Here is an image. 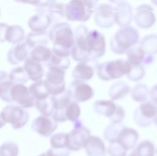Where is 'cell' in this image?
<instances>
[{"label": "cell", "mask_w": 157, "mask_h": 156, "mask_svg": "<svg viewBox=\"0 0 157 156\" xmlns=\"http://www.w3.org/2000/svg\"><path fill=\"white\" fill-rule=\"evenodd\" d=\"M48 35L53 42L52 53L64 57L71 55L75 39L70 24L66 22L55 23L49 30Z\"/></svg>", "instance_id": "obj_1"}, {"label": "cell", "mask_w": 157, "mask_h": 156, "mask_svg": "<svg viewBox=\"0 0 157 156\" xmlns=\"http://www.w3.org/2000/svg\"><path fill=\"white\" fill-rule=\"evenodd\" d=\"M139 40L138 31L132 26H125L119 29L110 39L109 45L111 50L115 54H123Z\"/></svg>", "instance_id": "obj_2"}, {"label": "cell", "mask_w": 157, "mask_h": 156, "mask_svg": "<svg viewBox=\"0 0 157 156\" xmlns=\"http://www.w3.org/2000/svg\"><path fill=\"white\" fill-rule=\"evenodd\" d=\"M131 69V65L127 61L118 59L99 64L96 72L99 79L107 81L127 75Z\"/></svg>", "instance_id": "obj_3"}, {"label": "cell", "mask_w": 157, "mask_h": 156, "mask_svg": "<svg viewBox=\"0 0 157 156\" xmlns=\"http://www.w3.org/2000/svg\"><path fill=\"white\" fill-rule=\"evenodd\" d=\"M95 8L83 0H71L65 5V17L69 21H86L90 18Z\"/></svg>", "instance_id": "obj_4"}, {"label": "cell", "mask_w": 157, "mask_h": 156, "mask_svg": "<svg viewBox=\"0 0 157 156\" xmlns=\"http://www.w3.org/2000/svg\"><path fill=\"white\" fill-rule=\"evenodd\" d=\"M0 115L5 122L9 123L14 129L23 127L28 122L29 114L28 112L18 105L10 104L6 106Z\"/></svg>", "instance_id": "obj_5"}, {"label": "cell", "mask_w": 157, "mask_h": 156, "mask_svg": "<svg viewBox=\"0 0 157 156\" xmlns=\"http://www.w3.org/2000/svg\"><path fill=\"white\" fill-rule=\"evenodd\" d=\"M88 32V28L83 24L78 26L74 29L75 43L72 48L71 55L75 61L80 62L91 60L87 51L86 35Z\"/></svg>", "instance_id": "obj_6"}, {"label": "cell", "mask_w": 157, "mask_h": 156, "mask_svg": "<svg viewBox=\"0 0 157 156\" xmlns=\"http://www.w3.org/2000/svg\"><path fill=\"white\" fill-rule=\"evenodd\" d=\"M64 76V70L57 67H48L44 83L50 95L59 94L66 90Z\"/></svg>", "instance_id": "obj_7"}, {"label": "cell", "mask_w": 157, "mask_h": 156, "mask_svg": "<svg viewBox=\"0 0 157 156\" xmlns=\"http://www.w3.org/2000/svg\"><path fill=\"white\" fill-rule=\"evenodd\" d=\"M157 112V105L148 100L141 102L133 113L135 123L140 127H147L153 122V119Z\"/></svg>", "instance_id": "obj_8"}, {"label": "cell", "mask_w": 157, "mask_h": 156, "mask_svg": "<svg viewBox=\"0 0 157 156\" xmlns=\"http://www.w3.org/2000/svg\"><path fill=\"white\" fill-rule=\"evenodd\" d=\"M87 51L91 60L102 57L105 51V40L104 36L98 30L93 29L86 35Z\"/></svg>", "instance_id": "obj_9"}, {"label": "cell", "mask_w": 157, "mask_h": 156, "mask_svg": "<svg viewBox=\"0 0 157 156\" xmlns=\"http://www.w3.org/2000/svg\"><path fill=\"white\" fill-rule=\"evenodd\" d=\"M90 135V130L83 125L74 127L71 132L66 133V147L69 150L73 151L82 149Z\"/></svg>", "instance_id": "obj_10"}, {"label": "cell", "mask_w": 157, "mask_h": 156, "mask_svg": "<svg viewBox=\"0 0 157 156\" xmlns=\"http://www.w3.org/2000/svg\"><path fill=\"white\" fill-rule=\"evenodd\" d=\"M71 99L77 103H82L91 99L94 95L93 88L85 81L74 80L67 89Z\"/></svg>", "instance_id": "obj_11"}, {"label": "cell", "mask_w": 157, "mask_h": 156, "mask_svg": "<svg viewBox=\"0 0 157 156\" xmlns=\"http://www.w3.org/2000/svg\"><path fill=\"white\" fill-rule=\"evenodd\" d=\"M12 102L23 108H29L35 106L36 99L30 94L29 88L23 84H14L10 91Z\"/></svg>", "instance_id": "obj_12"}, {"label": "cell", "mask_w": 157, "mask_h": 156, "mask_svg": "<svg viewBox=\"0 0 157 156\" xmlns=\"http://www.w3.org/2000/svg\"><path fill=\"white\" fill-rule=\"evenodd\" d=\"M153 8L148 4H141L135 9L134 20L136 24L142 29L151 28L155 23Z\"/></svg>", "instance_id": "obj_13"}, {"label": "cell", "mask_w": 157, "mask_h": 156, "mask_svg": "<svg viewBox=\"0 0 157 156\" xmlns=\"http://www.w3.org/2000/svg\"><path fill=\"white\" fill-rule=\"evenodd\" d=\"M94 20L95 24L102 28L112 27L114 21L113 7L108 4H101L94 9Z\"/></svg>", "instance_id": "obj_14"}, {"label": "cell", "mask_w": 157, "mask_h": 156, "mask_svg": "<svg viewBox=\"0 0 157 156\" xmlns=\"http://www.w3.org/2000/svg\"><path fill=\"white\" fill-rule=\"evenodd\" d=\"M57 122L52 116L40 115L34 119L31 123V129L44 137L50 136L57 128Z\"/></svg>", "instance_id": "obj_15"}, {"label": "cell", "mask_w": 157, "mask_h": 156, "mask_svg": "<svg viewBox=\"0 0 157 156\" xmlns=\"http://www.w3.org/2000/svg\"><path fill=\"white\" fill-rule=\"evenodd\" d=\"M98 65L99 63L96 59L80 62L74 68L72 76L74 80L88 81L94 76Z\"/></svg>", "instance_id": "obj_16"}, {"label": "cell", "mask_w": 157, "mask_h": 156, "mask_svg": "<svg viewBox=\"0 0 157 156\" xmlns=\"http://www.w3.org/2000/svg\"><path fill=\"white\" fill-rule=\"evenodd\" d=\"M114 9V21L119 26H128L133 18L132 9L127 2L122 1L117 4Z\"/></svg>", "instance_id": "obj_17"}, {"label": "cell", "mask_w": 157, "mask_h": 156, "mask_svg": "<svg viewBox=\"0 0 157 156\" xmlns=\"http://www.w3.org/2000/svg\"><path fill=\"white\" fill-rule=\"evenodd\" d=\"M81 110L78 103L71 100L63 110H55L53 114V118L58 122L67 121L75 122L79 119Z\"/></svg>", "instance_id": "obj_18"}, {"label": "cell", "mask_w": 157, "mask_h": 156, "mask_svg": "<svg viewBox=\"0 0 157 156\" xmlns=\"http://www.w3.org/2000/svg\"><path fill=\"white\" fill-rule=\"evenodd\" d=\"M31 50V48L26 42L17 43L9 50L7 60L10 64H18L29 56Z\"/></svg>", "instance_id": "obj_19"}, {"label": "cell", "mask_w": 157, "mask_h": 156, "mask_svg": "<svg viewBox=\"0 0 157 156\" xmlns=\"http://www.w3.org/2000/svg\"><path fill=\"white\" fill-rule=\"evenodd\" d=\"M138 139L139 133L134 128L124 126L120 131L115 142L128 150L136 146Z\"/></svg>", "instance_id": "obj_20"}, {"label": "cell", "mask_w": 157, "mask_h": 156, "mask_svg": "<svg viewBox=\"0 0 157 156\" xmlns=\"http://www.w3.org/2000/svg\"><path fill=\"white\" fill-rule=\"evenodd\" d=\"M83 148L87 156H107L105 144L98 136L90 135Z\"/></svg>", "instance_id": "obj_21"}, {"label": "cell", "mask_w": 157, "mask_h": 156, "mask_svg": "<svg viewBox=\"0 0 157 156\" xmlns=\"http://www.w3.org/2000/svg\"><path fill=\"white\" fill-rule=\"evenodd\" d=\"M23 68L28 75V78L33 81L41 80L44 75V69L42 63L31 57H28L25 60Z\"/></svg>", "instance_id": "obj_22"}, {"label": "cell", "mask_w": 157, "mask_h": 156, "mask_svg": "<svg viewBox=\"0 0 157 156\" xmlns=\"http://www.w3.org/2000/svg\"><path fill=\"white\" fill-rule=\"evenodd\" d=\"M52 21L45 13H37L29 18L28 26L34 32L45 31L50 26Z\"/></svg>", "instance_id": "obj_23"}, {"label": "cell", "mask_w": 157, "mask_h": 156, "mask_svg": "<svg viewBox=\"0 0 157 156\" xmlns=\"http://www.w3.org/2000/svg\"><path fill=\"white\" fill-rule=\"evenodd\" d=\"M117 105L113 100H97L94 102L93 107L95 113L109 119L115 113Z\"/></svg>", "instance_id": "obj_24"}, {"label": "cell", "mask_w": 157, "mask_h": 156, "mask_svg": "<svg viewBox=\"0 0 157 156\" xmlns=\"http://www.w3.org/2000/svg\"><path fill=\"white\" fill-rule=\"evenodd\" d=\"M14 84L9 78V74L4 70H0V98L5 102H12L10 91Z\"/></svg>", "instance_id": "obj_25"}, {"label": "cell", "mask_w": 157, "mask_h": 156, "mask_svg": "<svg viewBox=\"0 0 157 156\" xmlns=\"http://www.w3.org/2000/svg\"><path fill=\"white\" fill-rule=\"evenodd\" d=\"M130 87L128 84L122 81L113 83L109 90V96L112 100L122 99L129 93Z\"/></svg>", "instance_id": "obj_26"}, {"label": "cell", "mask_w": 157, "mask_h": 156, "mask_svg": "<svg viewBox=\"0 0 157 156\" xmlns=\"http://www.w3.org/2000/svg\"><path fill=\"white\" fill-rule=\"evenodd\" d=\"M48 32L45 31L42 32H31L26 36V42L33 49V48L39 46H46L49 42Z\"/></svg>", "instance_id": "obj_27"}, {"label": "cell", "mask_w": 157, "mask_h": 156, "mask_svg": "<svg viewBox=\"0 0 157 156\" xmlns=\"http://www.w3.org/2000/svg\"><path fill=\"white\" fill-rule=\"evenodd\" d=\"M133 149L130 156H155V146L150 140L144 139L140 141Z\"/></svg>", "instance_id": "obj_28"}, {"label": "cell", "mask_w": 157, "mask_h": 156, "mask_svg": "<svg viewBox=\"0 0 157 156\" xmlns=\"http://www.w3.org/2000/svg\"><path fill=\"white\" fill-rule=\"evenodd\" d=\"M25 40V31L23 28L17 24L9 26L6 33V41L17 44Z\"/></svg>", "instance_id": "obj_29"}, {"label": "cell", "mask_w": 157, "mask_h": 156, "mask_svg": "<svg viewBox=\"0 0 157 156\" xmlns=\"http://www.w3.org/2000/svg\"><path fill=\"white\" fill-rule=\"evenodd\" d=\"M127 56V61L131 65H142L145 52L140 46L134 45L125 53Z\"/></svg>", "instance_id": "obj_30"}, {"label": "cell", "mask_w": 157, "mask_h": 156, "mask_svg": "<svg viewBox=\"0 0 157 156\" xmlns=\"http://www.w3.org/2000/svg\"><path fill=\"white\" fill-rule=\"evenodd\" d=\"M65 5L61 2H55L51 5L44 12L52 21V23H58L65 17Z\"/></svg>", "instance_id": "obj_31"}, {"label": "cell", "mask_w": 157, "mask_h": 156, "mask_svg": "<svg viewBox=\"0 0 157 156\" xmlns=\"http://www.w3.org/2000/svg\"><path fill=\"white\" fill-rule=\"evenodd\" d=\"M139 45L145 53L155 55L157 53V34H151L145 35L140 40Z\"/></svg>", "instance_id": "obj_32"}, {"label": "cell", "mask_w": 157, "mask_h": 156, "mask_svg": "<svg viewBox=\"0 0 157 156\" xmlns=\"http://www.w3.org/2000/svg\"><path fill=\"white\" fill-rule=\"evenodd\" d=\"M149 89L147 84L144 83H138L136 84L131 90L130 95L132 100L137 102H143L148 100L149 97Z\"/></svg>", "instance_id": "obj_33"}, {"label": "cell", "mask_w": 157, "mask_h": 156, "mask_svg": "<svg viewBox=\"0 0 157 156\" xmlns=\"http://www.w3.org/2000/svg\"><path fill=\"white\" fill-rule=\"evenodd\" d=\"M35 106L40 114L45 116H52L55 111L52 96L50 95L45 98L36 100Z\"/></svg>", "instance_id": "obj_34"}, {"label": "cell", "mask_w": 157, "mask_h": 156, "mask_svg": "<svg viewBox=\"0 0 157 156\" xmlns=\"http://www.w3.org/2000/svg\"><path fill=\"white\" fill-rule=\"evenodd\" d=\"M52 54V50L45 45H39L33 48L30 52V57L45 64Z\"/></svg>", "instance_id": "obj_35"}, {"label": "cell", "mask_w": 157, "mask_h": 156, "mask_svg": "<svg viewBox=\"0 0 157 156\" xmlns=\"http://www.w3.org/2000/svg\"><path fill=\"white\" fill-rule=\"evenodd\" d=\"M29 91L36 100L45 98L50 95L46 89L44 80H42L31 84L29 87Z\"/></svg>", "instance_id": "obj_36"}, {"label": "cell", "mask_w": 157, "mask_h": 156, "mask_svg": "<svg viewBox=\"0 0 157 156\" xmlns=\"http://www.w3.org/2000/svg\"><path fill=\"white\" fill-rule=\"evenodd\" d=\"M124 126L125 125L121 122L110 123L105 127L104 131V138L110 143L115 142L120 131Z\"/></svg>", "instance_id": "obj_37"}, {"label": "cell", "mask_w": 157, "mask_h": 156, "mask_svg": "<svg viewBox=\"0 0 157 156\" xmlns=\"http://www.w3.org/2000/svg\"><path fill=\"white\" fill-rule=\"evenodd\" d=\"M71 61L69 57H64L57 55L52 53L48 61L45 64L47 67H57L64 70L69 69Z\"/></svg>", "instance_id": "obj_38"}, {"label": "cell", "mask_w": 157, "mask_h": 156, "mask_svg": "<svg viewBox=\"0 0 157 156\" xmlns=\"http://www.w3.org/2000/svg\"><path fill=\"white\" fill-rule=\"evenodd\" d=\"M9 78L14 84H24L28 80V75L21 66L13 68L9 73Z\"/></svg>", "instance_id": "obj_39"}, {"label": "cell", "mask_w": 157, "mask_h": 156, "mask_svg": "<svg viewBox=\"0 0 157 156\" xmlns=\"http://www.w3.org/2000/svg\"><path fill=\"white\" fill-rule=\"evenodd\" d=\"M52 96L53 98L55 110H64L67 105L72 100L67 90H65L64 92L59 94Z\"/></svg>", "instance_id": "obj_40"}, {"label": "cell", "mask_w": 157, "mask_h": 156, "mask_svg": "<svg viewBox=\"0 0 157 156\" xmlns=\"http://www.w3.org/2000/svg\"><path fill=\"white\" fill-rule=\"evenodd\" d=\"M18 146L13 141H6L0 146V156H18Z\"/></svg>", "instance_id": "obj_41"}, {"label": "cell", "mask_w": 157, "mask_h": 156, "mask_svg": "<svg viewBox=\"0 0 157 156\" xmlns=\"http://www.w3.org/2000/svg\"><path fill=\"white\" fill-rule=\"evenodd\" d=\"M50 143L51 147L54 149L66 147V133L59 132L52 135Z\"/></svg>", "instance_id": "obj_42"}, {"label": "cell", "mask_w": 157, "mask_h": 156, "mask_svg": "<svg viewBox=\"0 0 157 156\" xmlns=\"http://www.w3.org/2000/svg\"><path fill=\"white\" fill-rule=\"evenodd\" d=\"M145 75V70L142 65H131L130 72L126 75L128 80L131 81L141 80Z\"/></svg>", "instance_id": "obj_43"}, {"label": "cell", "mask_w": 157, "mask_h": 156, "mask_svg": "<svg viewBox=\"0 0 157 156\" xmlns=\"http://www.w3.org/2000/svg\"><path fill=\"white\" fill-rule=\"evenodd\" d=\"M127 150L117 142L110 143L107 152L110 156H126Z\"/></svg>", "instance_id": "obj_44"}, {"label": "cell", "mask_w": 157, "mask_h": 156, "mask_svg": "<svg viewBox=\"0 0 157 156\" xmlns=\"http://www.w3.org/2000/svg\"><path fill=\"white\" fill-rule=\"evenodd\" d=\"M125 116V112L123 108L120 105H117L116 111L113 115L109 118V120L111 121L112 122H120L124 119Z\"/></svg>", "instance_id": "obj_45"}, {"label": "cell", "mask_w": 157, "mask_h": 156, "mask_svg": "<svg viewBox=\"0 0 157 156\" xmlns=\"http://www.w3.org/2000/svg\"><path fill=\"white\" fill-rule=\"evenodd\" d=\"M56 2V0H40L36 5L35 10L37 13H44L45 10L53 4Z\"/></svg>", "instance_id": "obj_46"}, {"label": "cell", "mask_w": 157, "mask_h": 156, "mask_svg": "<svg viewBox=\"0 0 157 156\" xmlns=\"http://www.w3.org/2000/svg\"><path fill=\"white\" fill-rule=\"evenodd\" d=\"M47 152L50 156H69L70 150L67 148H61V149H54L50 148Z\"/></svg>", "instance_id": "obj_47"}, {"label": "cell", "mask_w": 157, "mask_h": 156, "mask_svg": "<svg viewBox=\"0 0 157 156\" xmlns=\"http://www.w3.org/2000/svg\"><path fill=\"white\" fill-rule=\"evenodd\" d=\"M149 97L150 101L157 105V84H155L149 91Z\"/></svg>", "instance_id": "obj_48"}, {"label": "cell", "mask_w": 157, "mask_h": 156, "mask_svg": "<svg viewBox=\"0 0 157 156\" xmlns=\"http://www.w3.org/2000/svg\"><path fill=\"white\" fill-rule=\"evenodd\" d=\"M9 25L4 23H0V42L6 41V33Z\"/></svg>", "instance_id": "obj_49"}, {"label": "cell", "mask_w": 157, "mask_h": 156, "mask_svg": "<svg viewBox=\"0 0 157 156\" xmlns=\"http://www.w3.org/2000/svg\"><path fill=\"white\" fill-rule=\"evenodd\" d=\"M17 2L28 4L31 5H37L40 0H15Z\"/></svg>", "instance_id": "obj_50"}, {"label": "cell", "mask_w": 157, "mask_h": 156, "mask_svg": "<svg viewBox=\"0 0 157 156\" xmlns=\"http://www.w3.org/2000/svg\"><path fill=\"white\" fill-rule=\"evenodd\" d=\"M83 1H86V2H89L92 6H93L94 7H96L97 4L99 1V0H83Z\"/></svg>", "instance_id": "obj_51"}, {"label": "cell", "mask_w": 157, "mask_h": 156, "mask_svg": "<svg viewBox=\"0 0 157 156\" xmlns=\"http://www.w3.org/2000/svg\"><path fill=\"white\" fill-rule=\"evenodd\" d=\"M6 125V122L4 121V120L2 119L1 115H0V128L3 127Z\"/></svg>", "instance_id": "obj_52"}, {"label": "cell", "mask_w": 157, "mask_h": 156, "mask_svg": "<svg viewBox=\"0 0 157 156\" xmlns=\"http://www.w3.org/2000/svg\"><path fill=\"white\" fill-rule=\"evenodd\" d=\"M153 122L155 124V125H156L157 126V112L153 119Z\"/></svg>", "instance_id": "obj_53"}, {"label": "cell", "mask_w": 157, "mask_h": 156, "mask_svg": "<svg viewBox=\"0 0 157 156\" xmlns=\"http://www.w3.org/2000/svg\"><path fill=\"white\" fill-rule=\"evenodd\" d=\"M110 2H112V3H115V4H118L120 2H122L124 0H109Z\"/></svg>", "instance_id": "obj_54"}, {"label": "cell", "mask_w": 157, "mask_h": 156, "mask_svg": "<svg viewBox=\"0 0 157 156\" xmlns=\"http://www.w3.org/2000/svg\"><path fill=\"white\" fill-rule=\"evenodd\" d=\"M37 156H50V155L46 152L42 153V154H40V155H39Z\"/></svg>", "instance_id": "obj_55"}, {"label": "cell", "mask_w": 157, "mask_h": 156, "mask_svg": "<svg viewBox=\"0 0 157 156\" xmlns=\"http://www.w3.org/2000/svg\"><path fill=\"white\" fill-rule=\"evenodd\" d=\"M150 1H151V2L153 4H155V6H157V0H150Z\"/></svg>", "instance_id": "obj_56"}, {"label": "cell", "mask_w": 157, "mask_h": 156, "mask_svg": "<svg viewBox=\"0 0 157 156\" xmlns=\"http://www.w3.org/2000/svg\"><path fill=\"white\" fill-rule=\"evenodd\" d=\"M156 155H157V149H156Z\"/></svg>", "instance_id": "obj_57"}, {"label": "cell", "mask_w": 157, "mask_h": 156, "mask_svg": "<svg viewBox=\"0 0 157 156\" xmlns=\"http://www.w3.org/2000/svg\"><path fill=\"white\" fill-rule=\"evenodd\" d=\"M0 15H1V12H0Z\"/></svg>", "instance_id": "obj_58"}, {"label": "cell", "mask_w": 157, "mask_h": 156, "mask_svg": "<svg viewBox=\"0 0 157 156\" xmlns=\"http://www.w3.org/2000/svg\"><path fill=\"white\" fill-rule=\"evenodd\" d=\"M128 156H130V155H128Z\"/></svg>", "instance_id": "obj_59"}]
</instances>
